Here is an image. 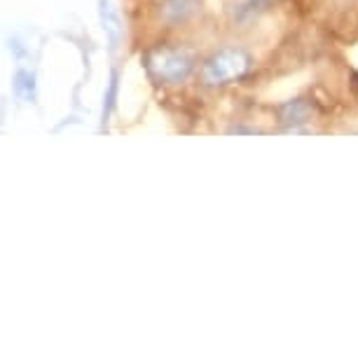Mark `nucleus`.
I'll return each mask as SVG.
<instances>
[{
  "label": "nucleus",
  "instance_id": "nucleus-3",
  "mask_svg": "<svg viewBox=\"0 0 358 358\" xmlns=\"http://www.w3.org/2000/svg\"><path fill=\"white\" fill-rule=\"evenodd\" d=\"M199 10V0H162L159 17L166 24H183Z\"/></svg>",
  "mask_w": 358,
  "mask_h": 358
},
{
  "label": "nucleus",
  "instance_id": "nucleus-5",
  "mask_svg": "<svg viewBox=\"0 0 358 358\" xmlns=\"http://www.w3.org/2000/svg\"><path fill=\"white\" fill-rule=\"evenodd\" d=\"M12 87H15V94L19 99H24V101H36L38 96V90H36V76H33L31 71H24V69H19L15 73V80H12Z\"/></svg>",
  "mask_w": 358,
  "mask_h": 358
},
{
  "label": "nucleus",
  "instance_id": "nucleus-4",
  "mask_svg": "<svg viewBox=\"0 0 358 358\" xmlns=\"http://www.w3.org/2000/svg\"><path fill=\"white\" fill-rule=\"evenodd\" d=\"M279 113H281V122L283 124H288V127H297V124H302V122H307L309 120V106L305 103L302 99H295V101H288L286 106H281L279 108Z\"/></svg>",
  "mask_w": 358,
  "mask_h": 358
},
{
  "label": "nucleus",
  "instance_id": "nucleus-2",
  "mask_svg": "<svg viewBox=\"0 0 358 358\" xmlns=\"http://www.w3.org/2000/svg\"><path fill=\"white\" fill-rule=\"evenodd\" d=\"M251 69V57L239 47H225L215 52L201 69V80L206 85H227L232 80H239Z\"/></svg>",
  "mask_w": 358,
  "mask_h": 358
},
{
  "label": "nucleus",
  "instance_id": "nucleus-1",
  "mask_svg": "<svg viewBox=\"0 0 358 358\" xmlns=\"http://www.w3.org/2000/svg\"><path fill=\"white\" fill-rule=\"evenodd\" d=\"M145 69L155 83L180 85L192 76L194 59L190 52L178 47H155L145 54Z\"/></svg>",
  "mask_w": 358,
  "mask_h": 358
},
{
  "label": "nucleus",
  "instance_id": "nucleus-7",
  "mask_svg": "<svg viewBox=\"0 0 358 358\" xmlns=\"http://www.w3.org/2000/svg\"><path fill=\"white\" fill-rule=\"evenodd\" d=\"M115 99H117V73H113V78H110V87H108V94H106V103H103V122H106V117H108V115H110V110H113Z\"/></svg>",
  "mask_w": 358,
  "mask_h": 358
},
{
  "label": "nucleus",
  "instance_id": "nucleus-6",
  "mask_svg": "<svg viewBox=\"0 0 358 358\" xmlns=\"http://www.w3.org/2000/svg\"><path fill=\"white\" fill-rule=\"evenodd\" d=\"M101 19H103V29L108 31L110 43L115 47L117 45V38H120V19H117V15H115V10L110 8L108 0H101Z\"/></svg>",
  "mask_w": 358,
  "mask_h": 358
}]
</instances>
